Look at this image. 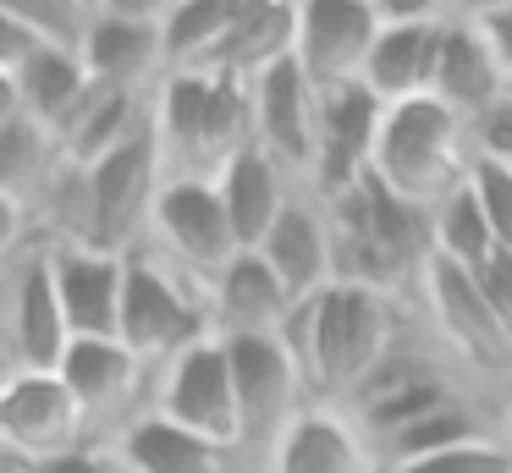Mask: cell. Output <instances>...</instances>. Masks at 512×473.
Here are the masks:
<instances>
[{
	"mask_svg": "<svg viewBox=\"0 0 512 473\" xmlns=\"http://www.w3.org/2000/svg\"><path fill=\"white\" fill-rule=\"evenodd\" d=\"M430 242H435V259L457 264V270H468V275H479L501 253L496 237H490L485 209H479V198H474L468 182L430 209Z\"/></svg>",
	"mask_w": 512,
	"mask_h": 473,
	"instance_id": "cell-30",
	"label": "cell"
},
{
	"mask_svg": "<svg viewBox=\"0 0 512 473\" xmlns=\"http://www.w3.org/2000/svg\"><path fill=\"white\" fill-rule=\"evenodd\" d=\"M61 165H67V154H61L56 132L39 127L34 116H17L12 127H0V198H12L34 215Z\"/></svg>",
	"mask_w": 512,
	"mask_h": 473,
	"instance_id": "cell-29",
	"label": "cell"
},
{
	"mask_svg": "<svg viewBox=\"0 0 512 473\" xmlns=\"http://www.w3.org/2000/svg\"><path fill=\"white\" fill-rule=\"evenodd\" d=\"M386 473H512V446L501 435H479L468 446L435 451V457L402 462V468H386Z\"/></svg>",
	"mask_w": 512,
	"mask_h": 473,
	"instance_id": "cell-32",
	"label": "cell"
},
{
	"mask_svg": "<svg viewBox=\"0 0 512 473\" xmlns=\"http://www.w3.org/2000/svg\"><path fill=\"white\" fill-rule=\"evenodd\" d=\"M446 22H419V28H380L375 50L364 61L358 83L380 99V105H408V99H430L435 88V55H441Z\"/></svg>",
	"mask_w": 512,
	"mask_h": 473,
	"instance_id": "cell-26",
	"label": "cell"
},
{
	"mask_svg": "<svg viewBox=\"0 0 512 473\" xmlns=\"http://www.w3.org/2000/svg\"><path fill=\"white\" fill-rule=\"evenodd\" d=\"M496 429H501V440L512 446V391H507V402H501V413H496Z\"/></svg>",
	"mask_w": 512,
	"mask_h": 473,
	"instance_id": "cell-44",
	"label": "cell"
},
{
	"mask_svg": "<svg viewBox=\"0 0 512 473\" xmlns=\"http://www.w3.org/2000/svg\"><path fill=\"white\" fill-rule=\"evenodd\" d=\"M149 132H155V94L94 83L83 94V105L67 116V127L56 132V143L72 165H100L111 154H122L127 143L149 138Z\"/></svg>",
	"mask_w": 512,
	"mask_h": 473,
	"instance_id": "cell-20",
	"label": "cell"
},
{
	"mask_svg": "<svg viewBox=\"0 0 512 473\" xmlns=\"http://www.w3.org/2000/svg\"><path fill=\"white\" fill-rule=\"evenodd\" d=\"M105 446H116V457H122L127 473H248V462L237 457L232 446H215V440L171 424L155 407L138 413L133 424L116 440H105Z\"/></svg>",
	"mask_w": 512,
	"mask_h": 473,
	"instance_id": "cell-21",
	"label": "cell"
},
{
	"mask_svg": "<svg viewBox=\"0 0 512 473\" xmlns=\"http://www.w3.org/2000/svg\"><path fill=\"white\" fill-rule=\"evenodd\" d=\"M468 149H474V160H490V165H507L512 171V88L485 116L468 121Z\"/></svg>",
	"mask_w": 512,
	"mask_h": 473,
	"instance_id": "cell-34",
	"label": "cell"
},
{
	"mask_svg": "<svg viewBox=\"0 0 512 473\" xmlns=\"http://www.w3.org/2000/svg\"><path fill=\"white\" fill-rule=\"evenodd\" d=\"M254 143V83L226 72H166L155 88V149L166 176L215 182Z\"/></svg>",
	"mask_w": 512,
	"mask_h": 473,
	"instance_id": "cell-3",
	"label": "cell"
},
{
	"mask_svg": "<svg viewBox=\"0 0 512 473\" xmlns=\"http://www.w3.org/2000/svg\"><path fill=\"white\" fill-rule=\"evenodd\" d=\"M380 121H386V105L364 83L320 88V160H314V176H309V193L320 204L353 193L369 176L375 143H380Z\"/></svg>",
	"mask_w": 512,
	"mask_h": 473,
	"instance_id": "cell-15",
	"label": "cell"
},
{
	"mask_svg": "<svg viewBox=\"0 0 512 473\" xmlns=\"http://www.w3.org/2000/svg\"><path fill=\"white\" fill-rule=\"evenodd\" d=\"M56 374L67 380L72 402H78L89 440H116L138 413L155 407V374L122 341H72Z\"/></svg>",
	"mask_w": 512,
	"mask_h": 473,
	"instance_id": "cell-11",
	"label": "cell"
},
{
	"mask_svg": "<svg viewBox=\"0 0 512 473\" xmlns=\"http://www.w3.org/2000/svg\"><path fill=\"white\" fill-rule=\"evenodd\" d=\"M17 116H23V88H17L12 66H0V127H12Z\"/></svg>",
	"mask_w": 512,
	"mask_h": 473,
	"instance_id": "cell-42",
	"label": "cell"
},
{
	"mask_svg": "<svg viewBox=\"0 0 512 473\" xmlns=\"http://www.w3.org/2000/svg\"><path fill=\"white\" fill-rule=\"evenodd\" d=\"M17 473H127V468H122V457H116V446L89 440V446L61 451V457H50V462H23Z\"/></svg>",
	"mask_w": 512,
	"mask_h": 473,
	"instance_id": "cell-35",
	"label": "cell"
},
{
	"mask_svg": "<svg viewBox=\"0 0 512 473\" xmlns=\"http://www.w3.org/2000/svg\"><path fill=\"white\" fill-rule=\"evenodd\" d=\"M292 292L276 281L259 253H237L210 281V319L215 336H281L292 319Z\"/></svg>",
	"mask_w": 512,
	"mask_h": 473,
	"instance_id": "cell-22",
	"label": "cell"
},
{
	"mask_svg": "<svg viewBox=\"0 0 512 473\" xmlns=\"http://www.w3.org/2000/svg\"><path fill=\"white\" fill-rule=\"evenodd\" d=\"M474 171V149H468V127L441 105V99H408V105H386L375 143V176L380 187L402 198V204L430 215L441 198H452Z\"/></svg>",
	"mask_w": 512,
	"mask_h": 473,
	"instance_id": "cell-5",
	"label": "cell"
},
{
	"mask_svg": "<svg viewBox=\"0 0 512 473\" xmlns=\"http://www.w3.org/2000/svg\"><path fill=\"white\" fill-rule=\"evenodd\" d=\"M133 259V253H127ZM127 259L100 248H72V242H50V264H56V297L67 314L72 341H116L122 325V292H127Z\"/></svg>",
	"mask_w": 512,
	"mask_h": 473,
	"instance_id": "cell-17",
	"label": "cell"
},
{
	"mask_svg": "<svg viewBox=\"0 0 512 473\" xmlns=\"http://www.w3.org/2000/svg\"><path fill=\"white\" fill-rule=\"evenodd\" d=\"M0 473H17V462H12V451L0 446Z\"/></svg>",
	"mask_w": 512,
	"mask_h": 473,
	"instance_id": "cell-45",
	"label": "cell"
},
{
	"mask_svg": "<svg viewBox=\"0 0 512 473\" xmlns=\"http://www.w3.org/2000/svg\"><path fill=\"white\" fill-rule=\"evenodd\" d=\"M408 319L413 308H402L397 297L369 292L358 281H331L320 297L292 308L281 341L298 352L314 402L353 407L380 363L408 341Z\"/></svg>",
	"mask_w": 512,
	"mask_h": 473,
	"instance_id": "cell-1",
	"label": "cell"
},
{
	"mask_svg": "<svg viewBox=\"0 0 512 473\" xmlns=\"http://www.w3.org/2000/svg\"><path fill=\"white\" fill-rule=\"evenodd\" d=\"M413 314L424 319V336L441 352L446 369L457 374L468 402L485 407L479 391H496V413H501V402H507V391H512V336L496 319V308L485 303L474 275L446 264V259H435L430 275H424V292H419V303H413Z\"/></svg>",
	"mask_w": 512,
	"mask_h": 473,
	"instance_id": "cell-4",
	"label": "cell"
},
{
	"mask_svg": "<svg viewBox=\"0 0 512 473\" xmlns=\"http://www.w3.org/2000/svg\"><path fill=\"white\" fill-rule=\"evenodd\" d=\"M83 187H89V248L122 253V259L138 253L149 242L155 198L166 187V165H160L155 132L127 143L111 160L83 165Z\"/></svg>",
	"mask_w": 512,
	"mask_h": 473,
	"instance_id": "cell-9",
	"label": "cell"
},
{
	"mask_svg": "<svg viewBox=\"0 0 512 473\" xmlns=\"http://www.w3.org/2000/svg\"><path fill=\"white\" fill-rule=\"evenodd\" d=\"M0 446L17 468L89 446V424L56 369H12L0 380Z\"/></svg>",
	"mask_w": 512,
	"mask_h": 473,
	"instance_id": "cell-12",
	"label": "cell"
},
{
	"mask_svg": "<svg viewBox=\"0 0 512 473\" xmlns=\"http://www.w3.org/2000/svg\"><path fill=\"white\" fill-rule=\"evenodd\" d=\"M380 28H419V22H446L452 0H369Z\"/></svg>",
	"mask_w": 512,
	"mask_h": 473,
	"instance_id": "cell-36",
	"label": "cell"
},
{
	"mask_svg": "<svg viewBox=\"0 0 512 473\" xmlns=\"http://www.w3.org/2000/svg\"><path fill=\"white\" fill-rule=\"evenodd\" d=\"M155 413H166L171 424L193 429V435L215 440V446L237 451V385H232L226 336L199 341V347H188L177 363H166L155 374Z\"/></svg>",
	"mask_w": 512,
	"mask_h": 473,
	"instance_id": "cell-13",
	"label": "cell"
},
{
	"mask_svg": "<svg viewBox=\"0 0 512 473\" xmlns=\"http://www.w3.org/2000/svg\"><path fill=\"white\" fill-rule=\"evenodd\" d=\"M83 72L105 88H144L155 94L166 66V28L155 22H122V17H89V33L78 44Z\"/></svg>",
	"mask_w": 512,
	"mask_h": 473,
	"instance_id": "cell-23",
	"label": "cell"
},
{
	"mask_svg": "<svg viewBox=\"0 0 512 473\" xmlns=\"http://www.w3.org/2000/svg\"><path fill=\"white\" fill-rule=\"evenodd\" d=\"M226 352H232L237 385V451H243L248 473H259L276 440L292 429V418L314 407V391L298 352L281 336H226Z\"/></svg>",
	"mask_w": 512,
	"mask_h": 473,
	"instance_id": "cell-7",
	"label": "cell"
},
{
	"mask_svg": "<svg viewBox=\"0 0 512 473\" xmlns=\"http://www.w3.org/2000/svg\"><path fill=\"white\" fill-rule=\"evenodd\" d=\"M254 253L276 270V281L292 292V303H309V297H320L325 286L336 281L331 215H325V204L309 193V187L281 209V220L265 231V242H259Z\"/></svg>",
	"mask_w": 512,
	"mask_h": 473,
	"instance_id": "cell-18",
	"label": "cell"
},
{
	"mask_svg": "<svg viewBox=\"0 0 512 473\" xmlns=\"http://www.w3.org/2000/svg\"><path fill=\"white\" fill-rule=\"evenodd\" d=\"M375 39H380V17L369 0H298L292 61L309 72L314 88L358 83Z\"/></svg>",
	"mask_w": 512,
	"mask_h": 473,
	"instance_id": "cell-16",
	"label": "cell"
},
{
	"mask_svg": "<svg viewBox=\"0 0 512 473\" xmlns=\"http://www.w3.org/2000/svg\"><path fill=\"white\" fill-rule=\"evenodd\" d=\"M479 33L490 39V50H496V61H501V77H507V88H512V11L485 17V22H479Z\"/></svg>",
	"mask_w": 512,
	"mask_h": 473,
	"instance_id": "cell-41",
	"label": "cell"
},
{
	"mask_svg": "<svg viewBox=\"0 0 512 473\" xmlns=\"http://www.w3.org/2000/svg\"><path fill=\"white\" fill-rule=\"evenodd\" d=\"M34 242H39L34 215H28L23 204H12V198H0V270H6L23 248H34Z\"/></svg>",
	"mask_w": 512,
	"mask_h": 473,
	"instance_id": "cell-37",
	"label": "cell"
},
{
	"mask_svg": "<svg viewBox=\"0 0 512 473\" xmlns=\"http://www.w3.org/2000/svg\"><path fill=\"white\" fill-rule=\"evenodd\" d=\"M325 215H331V237H336V281H358L369 292H386L402 308L419 303L424 275L435 264L430 215L424 209L402 204L391 187L364 176L353 193L331 198Z\"/></svg>",
	"mask_w": 512,
	"mask_h": 473,
	"instance_id": "cell-2",
	"label": "cell"
},
{
	"mask_svg": "<svg viewBox=\"0 0 512 473\" xmlns=\"http://www.w3.org/2000/svg\"><path fill=\"white\" fill-rule=\"evenodd\" d=\"M501 94H507V77H501V61H496V50H490V39L479 33V22L446 17L430 99H441V105L468 127V121L485 116Z\"/></svg>",
	"mask_w": 512,
	"mask_h": 473,
	"instance_id": "cell-24",
	"label": "cell"
},
{
	"mask_svg": "<svg viewBox=\"0 0 512 473\" xmlns=\"http://www.w3.org/2000/svg\"><path fill=\"white\" fill-rule=\"evenodd\" d=\"M0 11L12 22H23L39 44H67V50L83 44L89 17H94L89 0H0Z\"/></svg>",
	"mask_w": 512,
	"mask_h": 473,
	"instance_id": "cell-31",
	"label": "cell"
},
{
	"mask_svg": "<svg viewBox=\"0 0 512 473\" xmlns=\"http://www.w3.org/2000/svg\"><path fill=\"white\" fill-rule=\"evenodd\" d=\"M259 473H380V457L347 407L314 402L292 418Z\"/></svg>",
	"mask_w": 512,
	"mask_h": 473,
	"instance_id": "cell-19",
	"label": "cell"
},
{
	"mask_svg": "<svg viewBox=\"0 0 512 473\" xmlns=\"http://www.w3.org/2000/svg\"><path fill=\"white\" fill-rule=\"evenodd\" d=\"M468 187H474L479 209H485L496 248L512 253V171H507V165H490V160H474V171H468Z\"/></svg>",
	"mask_w": 512,
	"mask_h": 473,
	"instance_id": "cell-33",
	"label": "cell"
},
{
	"mask_svg": "<svg viewBox=\"0 0 512 473\" xmlns=\"http://www.w3.org/2000/svg\"><path fill=\"white\" fill-rule=\"evenodd\" d=\"M254 143L298 187H309L320 160V88L292 55L254 77Z\"/></svg>",
	"mask_w": 512,
	"mask_h": 473,
	"instance_id": "cell-14",
	"label": "cell"
},
{
	"mask_svg": "<svg viewBox=\"0 0 512 473\" xmlns=\"http://www.w3.org/2000/svg\"><path fill=\"white\" fill-rule=\"evenodd\" d=\"M6 374H12V369H6V363H0V380H6Z\"/></svg>",
	"mask_w": 512,
	"mask_h": 473,
	"instance_id": "cell-47",
	"label": "cell"
},
{
	"mask_svg": "<svg viewBox=\"0 0 512 473\" xmlns=\"http://www.w3.org/2000/svg\"><path fill=\"white\" fill-rule=\"evenodd\" d=\"M210 336H215L210 292L193 286L188 275H177L149 248H138L133 259H127V292H122L116 341H122L149 374H160L166 363H177L188 347H199V341H210Z\"/></svg>",
	"mask_w": 512,
	"mask_h": 473,
	"instance_id": "cell-6",
	"label": "cell"
},
{
	"mask_svg": "<svg viewBox=\"0 0 512 473\" xmlns=\"http://www.w3.org/2000/svg\"><path fill=\"white\" fill-rule=\"evenodd\" d=\"M0 330H6V363L12 369H56L67 358L72 336L56 297L50 242L23 248L0 270Z\"/></svg>",
	"mask_w": 512,
	"mask_h": 473,
	"instance_id": "cell-10",
	"label": "cell"
},
{
	"mask_svg": "<svg viewBox=\"0 0 512 473\" xmlns=\"http://www.w3.org/2000/svg\"><path fill=\"white\" fill-rule=\"evenodd\" d=\"M17 88H23V116H34L39 127L61 132L67 116L83 105V94L94 88V77L83 72V55L67 44H39L23 66H17Z\"/></svg>",
	"mask_w": 512,
	"mask_h": 473,
	"instance_id": "cell-27",
	"label": "cell"
},
{
	"mask_svg": "<svg viewBox=\"0 0 512 473\" xmlns=\"http://www.w3.org/2000/svg\"><path fill=\"white\" fill-rule=\"evenodd\" d=\"M94 17H122V22H155L166 28V17L182 6V0H89Z\"/></svg>",
	"mask_w": 512,
	"mask_h": 473,
	"instance_id": "cell-39",
	"label": "cell"
},
{
	"mask_svg": "<svg viewBox=\"0 0 512 473\" xmlns=\"http://www.w3.org/2000/svg\"><path fill=\"white\" fill-rule=\"evenodd\" d=\"M155 259H166L177 275L210 292V281L243 253L232 231V215L221 204V187L199 182V176H166L155 198V220H149V242Z\"/></svg>",
	"mask_w": 512,
	"mask_h": 473,
	"instance_id": "cell-8",
	"label": "cell"
},
{
	"mask_svg": "<svg viewBox=\"0 0 512 473\" xmlns=\"http://www.w3.org/2000/svg\"><path fill=\"white\" fill-rule=\"evenodd\" d=\"M501 11H512V0H452L457 22H485V17H501Z\"/></svg>",
	"mask_w": 512,
	"mask_h": 473,
	"instance_id": "cell-43",
	"label": "cell"
},
{
	"mask_svg": "<svg viewBox=\"0 0 512 473\" xmlns=\"http://www.w3.org/2000/svg\"><path fill=\"white\" fill-rule=\"evenodd\" d=\"M479 435H501L496 418H490L479 402H468V396H452V402H441L435 413L413 418L408 429L386 435V440L375 446V457H380V473H386V468H402V462L435 457V451L468 446V440H479Z\"/></svg>",
	"mask_w": 512,
	"mask_h": 473,
	"instance_id": "cell-28",
	"label": "cell"
},
{
	"mask_svg": "<svg viewBox=\"0 0 512 473\" xmlns=\"http://www.w3.org/2000/svg\"><path fill=\"white\" fill-rule=\"evenodd\" d=\"M215 187H221V204H226V215H232V231H237V242H243V253H254L259 242H265V231L281 220V209L303 193L259 143H248V149L215 176Z\"/></svg>",
	"mask_w": 512,
	"mask_h": 473,
	"instance_id": "cell-25",
	"label": "cell"
},
{
	"mask_svg": "<svg viewBox=\"0 0 512 473\" xmlns=\"http://www.w3.org/2000/svg\"><path fill=\"white\" fill-rule=\"evenodd\" d=\"M474 281H479L485 303L496 308V319L507 325V336H512V253H496V259H490L485 270L474 275Z\"/></svg>",
	"mask_w": 512,
	"mask_h": 473,
	"instance_id": "cell-38",
	"label": "cell"
},
{
	"mask_svg": "<svg viewBox=\"0 0 512 473\" xmlns=\"http://www.w3.org/2000/svg\"><path fill=\"white\" fill-rule=\"evenodd\" d=\"M34 50H39L34 33H28L23 22H12L6 11H0V66H12V72H17V66H23Z\"/></svg>",
	"mask_w": 512,
	"mask_h": 473,
	"instance_id": "cell-40",
	"label": "cell"
},
{
	"mask_svg": "<svg viewBox=\"0 0 512 473\" xmlns=\"http://www.w3.org/2000/svg\"><path fill=\"white\" fill-rule=\"evenodd\" d=\"M0 363H6V330H0ZM6 369H12V363H6Z\"/></svg>",
	"mask_w": 512,
	"mask_h": 473,
	"instance_id": "cell-46",
	"label": "cell"
}]
</instances>
